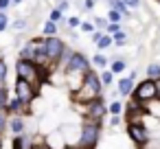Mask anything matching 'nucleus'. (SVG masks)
Returning <instances> with one entry per match:
<instances>
[{"instance_id": "obj_1", "label": "nucleus", "mask_w": 160, "mask_h": 149, "mask_svg": "<svg viewBox=\"0 0 160 149\" xmlns=\"http://www.w3.org/2000/svg\"><path fill=\"white\" fill-rule=\"evenodd\" d=\"M97 97H103V83H101L99 72L88 70V72L83 75V79H81V86H79L77 90H72V101L86 105V103L94 101Z\"/></svg>"}, {"instance_id": "obj_2", "label": "nucleus", "mask_w": 160, "mask_h": 149, "mask_svg": "<svg viewBox=\"0 0 160 149\" xmlns=\"http://www.w3.org/2000/svg\"><path fill=\"white\" fill-rule=\"evenodd\" d=\"M99 138H101V123L86 118L81 123V129H79V142H77V147H81V149H94L99 145Z\"/></svg>"}, {"instance_id": "obj_3", "label": "nucleus", "mask_w": 160, "mask_h": 149, "mask_svg": "<svg viewBox=\"0 0 160 149\" xmlns=\"http://www.w3.org/2000/svg\"><path fill=\"white\" fill-rule=\"evenodd\" d=\"M16 72H18V79H24L29 83H33V88L40 90L42 81H40V66L29 62V59H18L16 62Z\"/></svg>"}, {"instance_id": "obj_4", "label": "nucleus", "mask_w": 160, "mask_h": 149, "mask_svg": "<svg viewBox=\"0 0 160 149\" xmlns=\"http://www.w3.org/2000/svg\"><path fill=\"white\" fill-rule=\"evenodd\" d=\"M125 132H127L129 140L136 147H145L149 142V129H147V125L142 121H129L127 127H125Z\"/></svg>"}, {"instance_id": "obj_5", "label": "nucleus", "mask_w": 160, "mask_h": 149, "mask_svg": "<svg viewBox=\"0 0 160 149\" xmlns=\"http://www.w3.org/2000/svg\"><path fill=\"white\" fill-rule=\"evenodd\" d=\"M44 46H46L48 64H51V68H55V66L59 64V57H62V53H64L66 44H64V42H62V37H57V35H48V37H44Z\"/></svg>"}, {"instance_id": "obj_6", "label": "nucleus", "mask_w": 160, "mask_h": 149, "mask_svg": "<svg viewBox=\"0 0 160 149\" xmlns=\"http://www.w3.org/2000/svg\"><path fill=\"white\" fill-rule=\"evenodd\" d=\"M108 116V103L103 101V97H97L94 101L86 103V118L103 123V118Z\"/></svg>"}, {"instance_id": "obj_7", "label": "nucleus", "mask_w": 160, "mask_h": 149, "mask_svg": "<svg viewBox=\"0 0 160 149\" xmlns=\"http://www.w3.org/2000/svg\"><path fill=\"white\" fill-rule=\"evenodd\" d=\"M66 75L68 72H77V75H86L88 70H92V64H90V59L83 55V53H72V57L68 59V64H66Z\"/></svg>"}, {"instance_id": "obj_8", "label": "nucleus", "mask_w": 160, "mask_h": 149, "mask_svg": "<svg viewBox=\"0 0 160 149\" xmlns=\"http://www.w3.org/2000/svg\"><path fill=\"white\" fill-rule=\"evenodd\" d=\"M132 97H134L136 101H140V103H147V101L156 99V81H151V79H142L138 86H134Z\"/></svg>"}, {"instance_id": "obj_9", "label": "nucleus", "mask_w": 160, "mask_h": 149, "mask_svg": "<svg viewBox=\"0 0 160 149\" xmlns=\"http://www.w3.org/2000/svg\"><path fill=\"white\" fill-rule=\"evenodd\" d=\"M16 97H18L22 103L31 105V101L38 97V88H33V83H29V81H24V79H18V81H16Z\"/></svg>"}, {"instance_id": "obj_10", "label": "nucleus", "mask_w": 160, "mask_h": 149, "mask_svg": "<svg viewBox=\"0 0 160 149\" xmlns=\"http://www.w3.org/2000/svg\"><path fill=\"white\" fill-rule=\"evenodd\" d=\"M147 112H145V103H140V101H136L134 97L127 101V105H125V116H127V123L129 121H142V116H145Z\"/></svg>"}, {"instance_id": "obj_11", "label": "nucleus", "mask_w": 160, "mask_h": 149, "mask_svg": "<svg viewBox=\"0 0 160 149\" xmlns=\"http://www.w3.org/2000/svg\"><path fill=\"white\" fill-rule=\"evenodd\" d=\"M134 79H136V72H129V77H123L121 81H118V94L121 97H132V92H134Z\"/></svg>"}, {"instance_id": "obj_12", "label": "nucleus", "mask_w": 160, "mask_h": 149, "mask_svg": "<svg viewBox=\"0 0 160 149\" xmlns=\"http://www.w3.org/2000/svg\"><path fill=\"white\" fill-rule=\"evenodd\" d=\"M38 44H40V37H38V40H29V42L24 44V48L20 51V59H29V62H33L35 55H38Z\"/></svg>"}, {"instance_id": "obj_13", "label": "nucleus", "mask_w": 160, "mask_h": 149, "mask_svg": "<svg viewBox=\"0 0 160 149\" xmlns=\"http://www.w3.org/2000/svg\"><path fill=\"white\" fill-rule=\"evenodd\" d=\"M7 112H11V114L20 116V114H27V112H29V105H27V103H22L18 97H13V99H9V103H7Z\"/></svg>"}, {"instance_id": "obj_14", "label": "nucleus", "mask_w": 160, "mask_h": 149, "mask_svg": "<svg viewBox=\"0 0 160 149\" xmlns=\"http://www.w3.org/2000/svg\"><path fill=\"white\" fill-rule=\"evenodd\" d=\"M145 112H147L149 116H153V118L160 121V99H151V101H147V103H145Z\"/></svg>"}, {"instance_id": "obj_15", "label": "nucleus", "mask_w": 160, "mask_h": 149, "mask_svg": "<svg viewBox=\"0 0 160 149\" xmlns=\"http://www.w3.org/2000/svg\"><path fill=\"white\" fill-rule=\"evenodd\" d=\"M108 5H110V9H116L123 18H129V11H132V9L123 2V0H108Z\"/></svg>"}, {"instance_id": "obj_16", "label": "nucleus", "mask_w": 160, "mask_h": 149, "mask_svg": "<svg viewBox=\"0 0 160 149\" xmlns=\"http://www.w3.org/2000/svg\"><path fill=\"white\" fill-rule=\"evenodd\" d=\"M13 149H33V142H31V138H27V136H13Z\"/></svg>"}, {"instance_id": "obj_17", "label": "nucleus", "mask_w": 160, "mask_h": 149, "mask_svg": "<svg viewBox=\"0 0 160 149\" xmlns=\"http://www.w3.org/2000/svg\"><path fill=\"white\" fill-rule=\"evenodd\" d=\"M9 127H11L13 136H20V134H24V121H22L20 116H13V118L9 121Z\"/></svg>"}, {"instance_id": "obj_18", "label": "nucleus", "mask_w": 160, "mask_h": 149, "mask_svg": "<svg viewBox=\"0 0 160 149\" xmlns=\"http://www.w3.org/2000/svg\"><path fill=\"white\" fill-rule=\"evenodd\" d=\"M145 79H151V81L160 79V64H149V66H147V75H145Z\"/></svg>"}, {"instance_id": "obj_19", "label": "nucleus", "mask_w": 160, "mask_h": 149, "mask_svg": "<svg viewBox=\"0 0 160 149\" xmlns=\"http://www.w3.org/2000/svg\"><path fill=\"white\" fill-rule=\"evenodd\" d=\"M99 77H101V83H103V88L112 86V81H114V72H112V70H105V68L99 72Z\"/></svg>"}, {"instance_id": "obj_20", "label": "nucleus", "mask_w": 160, "mask_h": 149, "mask_svg": "<svg viewBox=\"0 0 160 149\" xmlns=\"http://www.w3.org/2000/svg\"><path fill=\"white\" fill-rule=\"evenodd\" d=\"M123 110H125V105H123L121 101H112V103L108 105V114H116V116H121Z\"/></svg>"}, {"instance_id": "obj_21", "label": "nucleus", "mask_w": 160, "mask_h": 149, "mask_svg": "<svg viewBox=\"0 0 160 149\" xmlns=\"http://www.w3.org/2000/svg\"><path fill=\"white\" fill-rule=\"evenodd\" d=\"M112 44H114V40H112V35H108V33H103V35H101V40L97 42V46H99L101 51H105V48H110Z\"/></svg>"}, {"instance_id": "obj_22", "label": "nucleus", "mask_w": 160, "mask_h": 149, "mask_svg": "<svg viewBox=\"0 0 160 149\" xmlns=\"http://www.w3.org/2000/svg\"><path fill=\"white\" fill-rule=\"evenodd\" d=\"M125 66H127V64H125V59H121V57H118V59H114V62L110 64V70H112L114 75H118V72H123V70H125Z\"/></svg>"}, {"instance_id": "obj_23", "label": "nucleus", "mask_w": 160, "mask_h": 149, "mask_svg": "<svg viewBox=\"0 0 160 149\" xmlns=\"http://www.w3.org/2000/svg\"><path fill=\"white\" fill-rule=\"evenodd\" d=\"M112 40H114V44H118V46H125V44H127V33L121 29L118 33H114V35H112Z\"/></svg>"}, {"instance_id": "obj_24", "label": "nucleus", "mask_w": 160, "mask_h": 149, "mask_svg": "<svg viewBox=\"0 0 160 149\" xmlns=\"http://www.w3.org/2000/svg\"><path fill=\"white\" fill-rule=\"evenodd\" d=\"M72 53H75V51L66 46V48H64V53H62V57H59V64H57V66H62V68H66V64H68V59L72 57Z\"/></svg>"}, {"instance_id": "obj_25", "label": "nucleus", "mask_w": 160, "mask_h": 149, "mask_svg": "<svg viewBox=\"0 0 160 149\" xmlns=\"http://www.w3.org/2000/svg\"><path fill=\"white\" fill-rule=\"evenodd\" d=\"M92 24H94V29H97V31H103V33H105V29H108V24H110V22H108V18H94V22H92Z\"/></svg>"}, {"instance_id": "obj_26", "label": "nucleus", "mask_w": 160, "mask_h": 149, "mask_svg": "<svg viewBox=\"0 0 160 149\" xmlns=\"http://www.w3.org/2000/svg\"><path fill=\"white\" fill-rule=\"evenodd\" d=\"M7 88H0V110L7 112V103H9V97H7Z\"/></svg>"}, {"instance_id": "obj_27", "label": "nucleus", "mask_w": 160, "mask_h": 149, "mask_svg": "<svg viewBox=\"0 0 160 149\" xmlns=\"http://www.w3.org/2000/svg\"><path fill=\"white\" fill-rule=\"evenodd\" d=\"M44 35H46V37H48V35H57V24L48 20V22L44 24Z\"/></svg>"}, {"instance_id": "obj_28", "label": "nucleus", "mask_w": 160, "mask_h": 149, "mask_svg": "<svg viewBox=\"0 0 160 149\" xmlns=\"http://www.w3.org/2000/svg\"><path fill=\"white\" fill-rule=\"evenodd\" d=\"M92 64H94L97 68H101V70H103V68L108 66V57H105V55H94V59H92Z\"/></svg>"}, {"instance_id": "obj_29", "label": "nucleus", "mask_w": 160, "mask_h": 149, "mask_svg": "<svg viewBox=\"0 0 160 149\" xmlns=\"http://www.w3.org/2000/svg\"><path fill=\"white\" fill-rule=\"evenodd\" d=\"M51 22H55V24L64 22V13H62L59 9H53V11H51Z\"/></svg>"}, {"instance_id": "obj_30", "label": "nucleus", "mask_w": 160, "mask_h": 149, "mask_svg": "<svg viewBox=\"0 0 160 149\" xmlns=\"http://www.w3.org/2000/svg\"><path fill=\"white\" fill-rule=\"evenodd\" d=\"M121 20H123V16H121L116 9H110V11H108V22H121Z\"/></svg>"}, {"instance_id": "obj_31", "label": "nucleus", "mask_w": 160, "mask_h": 149, "mask_svg": "<svg viewBox=\"0 0 160 149\" xmlns=\"http://www.w3.org/2000/svg\"><path fill=\"white\" fill-rule=\"evenodd\" d=\"M118 31H121V22H110L108 29H105L108 35H114V33H118Z\"/></svg>"}, {"instance_id": "obj_32", "label": "nucleus", "mask_w": 160, "mask_h": 149, "mask_svg": "<svg viewBox=\"0 0 160 149\" xmlns=\"http://www.w3.org/2000/svg\"><path fill=\"white\" fill-rule=\"evenodd\" d=\"M7 125H9V121H7V112H5V110H0V134L5 132Z\"/></svg>"}, {"instance_id": "obj_33", "label": "nucleus", "mask_w": 160, "mask_h": 149, "mask_svg": "<svg viewBox=\"0 0 160 149\" xmlns=\"http://www.w3.org/2000/svg\"><path fill=\"white\" fill-rule=\"evenodd\" d=\"M5 79H7V64L5 59H0V83H5Z\"/></svg>"}, {"instance_id": "obj_34", "label": "nucleus", "mask_w": 160, "mask_h": 149, "mask_svg": "<svg viewBox=\"0 0 160 149\" xmlns=\"http://www.w3.org/2000/svg\"><path fill=\"white\" fill-rule=\"evenodd\" d=\"M7 27H9V18H7L5 11H0V31H5Z\"/></svg>"}, {"instance_id": "obj_35", "label": "nucleus", "mask_w": 160, "mask_h": 149, "mask_svg": "<svg viewBox=\"0 0 160 149\" xmlns=\"http://www.w3.org/2000/svg\"><path fill=\"white\" fill-rule=\"evenodd\" d=\"M68 27H70V29L81 27V18H77V16H75V18H68Z\"/></svg>"}, {"instance_id": "obj_36", "label": "nucleus", "mask_w": 160, "mask_h": 149, "mask_svg": "<svg viewBox=\"0 0 160 149\" xmlns=\"http://www.w3.org/2000/svg\"><path fill=\"white\" fill-rule=\"evenodd\" d=\"M79 29H81L83 33H92V31H94V24H92V22H81Z\"/></svg>"}, {"instance_id": "obj_37", "label": "nucleus", "mask_w": 160, "mask_h": 149, "mask_svg": "<svg viewBox=\"0 0 160 149\" xmlns=\"http://www.w3.org/2000/svg\"><path fill=\"white\" fill-rule=\"evenodd\" d=\"M123 2H125L129 9H138V7H140V0H123Z\"/></svg>"}, {"instance_id": "obj_38", "label": "nucleus", "mask_w": 160, "mask_h": 149, "mask_svg": "<svg viewBox=\"0 0 160 149\" xmlns=\"http://www.w3.org/2000/svg\"><path fill=\"white\" fill-rule=\"evenodd\" d=\"M68 5H70V2H68V0H59V5H57V9H59V11L64 13V11L68 9Z\"/></svg>"}, {"instance_id": "obj_39", "label": "nucleus", "mask_w": 160, "mask_h": 149, "mask_svg": "<svg viewBox=\"0 0 160 149\" xmlns=\"http://www.w3.org/2000/svg\"><path fill=\"white\" fill-rule=\"evenodd\" d=\"M101 35H103V31H97V29H94V31H92V42L97 44V42L101 40Z\"/></svg>"}, {"instance_id": "obj_40", "label": "nucleus", "mask_w": 160, "mask_h": 149, "mask_svg": "<svg viewBox=\"0 0 160 149\" xmlns=\"http://www.w3.org/2000/svg\"><path fill=\"white\" fill-rule=\"evenodd\" d=\"M94 5H97L94 0H86V2H83V9H86V11H90V9H94Z\"/></svg>"}, {"instance_id": "obj_41", "label": "nucleus", "mask_w": 160, "mask_h": 149, "mask_svg": "<svg viewBox=\"0 0 160 149\" xmlns=\"http://www.w3.org/2000/svg\"><path fill=\"white\" fill-rule=\"evenodd\" d=\"M118 123H121V116H116V114H112V118H110V125H112V127H116Z\"/></svg>"}, {"instance_id": "obj_42", "label": "nucleus", "mask_w": 160, "mask_h": 149, "mask_svg": "<svg viewBox=\"0 0 160 149\" xmlns=\"http://www.w3.org/2000/svg\"><path fill=\"white\" fill-rule=\"evenodd\" d=\"M9 5H11V0H0V11H5Z\"/></svg>"}, {"instance_id": "obj_43", "label": "nucleus", "mask_w": 160, "mask_h": 149, "mask_svg": "<svg viewBox=\"0 0 160 149\" xmlns=\"http://www.w3.org/2000/svg\"><path fill=\"white\" fill-rule=\"evenodd\" d=\"M13 27H16V29H24V27H27V22H24V20H18Z\"/></svg>"}, {"instance_id": "obj_44", "label": "nucleus", "mask_w": 160, "mask_h": 149, "mask_svg": "<svg viewBox=\"0 0 160 149\" xmlns=\"http://www.w3.org/2000/svg\"><path fill=\"white\" fill-rule=\"evenodd\" d=\"M156 99H160V79H156Z\"/></svg>"}, {"instance_id": "obj_45", "label": "nucleus", "mask_w": 160, "mask_h": 149, "mask_svg": "<svg viewBox=\"0 0 160 149\" xmlns=\"http://www.w3.org/2000/svg\"><path fill=\"white\" fill-rule=\"evenodd\" d=\"M22 2V0H11V5H20Z\"/></svg>"}, {"instance_id": "obj_46", "label": "nucleus", "mask_w": 160, "mask_h": 149, "mask_svg": "<svg viewBox=\"0 0 160 149\" xmlns=\"http://www.w3.org/2000/svg\"><path fill=\"white\" fill-rule=\"evenodd\" d=\"M33 149H48V147H33Z\"/></svg>"}, {"instance_id": "obj_47", "label": "nucleus", "mask_w": 160, "mask_h": 149, "mask_svg": "<svg viewBox=\"0 0 160 149\" xmlns=\"http://www.w3.org/2000/svg\"><path fill=\"white\" fill-rule=\"evenodd\" d=\"M0 149H2V136H0Z\"/></svg>"}, {"instance_id": "obj_48", "label": "nucleus", "mask_w": 160, "mask_h": 149, "mask_svg": "<svg viewBox=\"0 0 160 149\" xmlns=\"http://www.w3.org/2000/svg\"><path fill=\"white\" fill-rule=\"evenodd\" d=\"M64 149H77V147H64Z\"/></svg>"}, {"instance_id": "obj_49", "label": "nucleus", "mask_w": 160, "mask_h": 149, "mask_svg": "<svg viewBox=\"0 0 160 149\" xmlns=\"http://www.w3.org/2000/svg\"><path fill=\"white\" fill-rule=\"evenodd\" d=\"M0 59H2V55H0Z\"/></svg>"}, {"instance_id": "obj_50", "label": "nucleus", "mask_w": 160, "mask_h": 149, "mask_svg": "<svg viewBox=\"0 0 160 149\" xmlns=\"http://www.w3.org/2000/svg\"><path fill=\"white\" fill-rule=\"evenodd\" d=\"M77 149H81V147H77Z\"/></svg>"}]
</instances>
